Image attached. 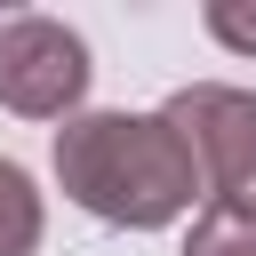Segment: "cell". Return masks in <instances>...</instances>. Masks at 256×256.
Returning a JSON list of instances; mask_svg holds the SVG:
<instances>
[{
	"label": "cell",
	"instance_id": "6da1fadb",
	"mask_svg": "<svg viewBox=\"0 0 256 256\" xmlns=\"http://www.w3.org/2000/svg\"><path fill=\"white\" fill-rule=\"evenodd\" d=\"M56 184L120 232H160L200 200V168L168 112H72L56 128Z\"/></svg>",
	"mask_w": 256,
	"mask_h": 256
},
{
	"label": "cell",
	"instance_id": "7a4b0ae2",
	"mask_svg": "<svg viewBox=\"0 0 256 256\" xmlns=\"http://www.w3.org/2000/svg\"><path fill=\"white\" fill-rule=\"evenodd\" d=\"M160 112H168V128L184 136L208 208H240V216H256V88L192 80V88H176Z\"/></svg>",
	"mask_w": 256,
	"mask_h": 256
},
{
	"label": "cell",
	"instance_id": "3957f363",
	"mask_svg": "<svg viewBox=\"0 0 256 256\" xmlns=\"http://www.w3.org/2000/svg\"><path fill=\"white\" fill-rule=\"evenodd\" d=\"M88 40L56 16H8L0 24V104L16 120H72L88 96Z\"/></svg>",
	"mask_w": 256,
	"mask_h": 256
},
{
	"label": "cell",
	"instance_id": "277c9868",
	"mask_svg": "<svg viewBox=\"0 0 256 256\" xmlns=\"http://www.w3.org/2000/svg\"><path fill=\"white\" fill-rule=\"evenodd\" d=\"M40 232H48L40 184H32L16 160H0V256H32V248H40Z\"/></svg>",
	"mask_w": 256,
	"mask_h": 256
},
{
	"label": "cell",
	"instance_id": "5b68a950",
	"mask_svg": "<svg viewBox=\"0 0 256 256\" xmlns=\"http://www.w3.org/2000/svg\"><path fill=\"white\" fill-rule=\"evenodd\" d=\"M184 256H256V216H240V208H200Z\"/></svg>",
	"mask_w": 256,
	"mask_h": 256
},
{
	"label": "cell",
	"instance_id": "8992f818",
	"mask_svg": "<svg viewBox=\"0 0 256 256\" xmlns=\"http://www.w3.org/2000/svg\"><path fill=\"white\" fill-rule=\"evenodd\" d=\"M208 32L232 56H256V0H208Z\"/></svg>",
	"mask_w": 256,
	"mask_h": 256
}]
</instances>
